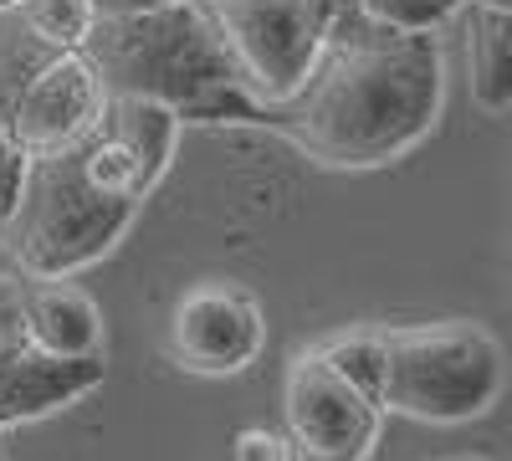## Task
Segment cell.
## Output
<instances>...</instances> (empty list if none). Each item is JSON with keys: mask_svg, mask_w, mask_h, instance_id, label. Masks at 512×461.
Masks as SVG:
<instances>
[{"mask_svg": "<svg viewBox=\"0 0 512 461\" xmlns=\"http://www.w3.org/2000/svg\"><path fill=\"white\" fill-rule=\"evenodd\" d=\"M446 108V57L436 31H395L349 0L328 26L303 82L256 103L251 123L282 129L328 170H379L425 144Z\"/></svg>", "mask_w": 512, "mask_h": 461, "instance_id": "obj_1", "label": "cell"}, {"mask_svg": "<svg viewBox=\"0 0 512 461\" xmlns=\"http://www.w3.org/2000/svg\"><path fill=\"white\" fill-rule=\"evenodd\" d=\"M82 57L103 77V93L164 98L180 118H236L251 123L256 98L241 88L231 52L200 0H175L144 16H98Z\"/></svg>", "mask_w": 512, "mask_h": 461, "instance_id": "obj_2", "label": "cell"}, {"mask_svg": "<svg viewBox=\"0 0 512 461\" xmlns=\"http://www.w3.org/2000/svg\"><path fill=\"white\" fill-rule=\"evenodd\" d=\"M139 200H118L88 180L77 159V139L57 149L26 154V175L11 221L0 226V241L31 277H72L103 262L108 251L139 221Z\"/></svg>", "mask_w": 512, "mask_h": 461, "instance_id": "obj_3", "label": "cell"}, {"mask_svg": "<svg viewBox=\"0 0 512 461\" xmlns=\"http://www.w3.org/2000/svg\"><path fill=\"white\" fill-rule=\"evenodd\" d=\"M507 385V354L497 333L466 318L384 328L379 405L425 426H461L497 405Z\"/></svg>", "mask_w": 512, "mask_h": 461, "instance_id": "obj_4", "label": "cell"}, {"mask_svg": "<svg viewBox=\"0 0 512 461\" xmlns=\"http://www.w3.org/2000/svg\"><path fill=\"white\" fill-rule=\"evenodd\" d=\"M344 6L349 0H200L256 103H277L303 82Z\"/></svg>", "mask_w": 512, "mask_h": 461, "instance_id": "obj_5", "label": "cell"}, {"mask_svg": "<svg viewBox=\"0 0 512 461\" xmlns=\"http://www.w3.org/2000/svg\"><path fill=\"white\" fill-rule=\"evenodd\" d=\"M282 421L292 456L369 461L384 431V405L359 385H349L318 349H297L282 374Z\"/></svg>", "mask_w": 512, "mask_h": 461, "instance_id": "obj_6", "label": "cell"}, {"mask_svg": "<svg viewBox=\"0 0 512 461\" xmlns=\"http://www.w3.org/2000/svg\"><path fill=\"white\" fill-rule=\"evenodd\" d=\"M267 344V318L256 292H246L231 277H205L190 282L164 323V349L185 374H205V380H226L256 364Z\"/></svg>", "mask_w": 512, "mask_h": 461, "instance_id": "obj_7", "label": "cell"}, {"mask_svg": "<svg viewBox=\"0 0 512 461\" xmlns=\"http://www.w3.org/2000/svg\"><path fill=\"white\" fill-rule=\"evenodd\" d=\"M103 77L93 72V62L82 57V47L72 52H52L41 57L26 82L16 88V98L0 113V129H6L26 154L36 149H57L82 139L103 113Z\"/></svg>", "mask_w": 512, "mask_h": 461, "instance_id": "obj_8", "label": "cell"}, {"mask_svg": "<svg viewBox=\"0 0 512 461\" xmlns=\"http://www.w3.org/2000/svg\"><path fill=\"white\" fill-rule=\"evenodd\" d=\"M103 354L98 359H52L31 344L21 323V298L0 287V426L52 415L88 390L103 385Z\"/></svg>", "mask_w": 512, "mask_h": 461, "instance_id": "obj_9", "label": "cell"}, {"mask_svg": "<svg viewBox=\"0 0 512 461\" xmlns=\"http://www.w3.org/2000/svg\"><path fill=\"white\" fill-rule=\"evenodd\" d=\"M16 298H21V323L41 354H52V359L103 354V308L67 277H36Z\"/></svg>", "mask_w": 512, "mask_h": 461, "instance_id": "obj_10", "label": "cell"}, {"mask_svg": "<svg viewBox=\"0 0 512 461\" xmlns=\"http://www.w3.org/2000/svg\"><path fill=\"white\" fill-rule=\"evenodd\" d=\"M466 82L472 103L487 113H507L512 103V11L466 6Z\"/></svg>", "mask_w": 512, "mask_h": 461, "instance_id": "obj_11", "label": "cell"}, {"mask_svg": "<svg viewBox=\"0 0 512 461\" xmlns=\"http://www.w3.org/2000/svg\"><path fill=\"white\" fill-rule=\"evenodd\" d=\"M47 52H72L93 31V0H6Z\"/></svg>", "mask_w": 512, "mask_h": 461, "instance_id": "obj_12", "label": "cell"}, {"mask_svg": "<svg viewBox=\"0 0 512 461\" xmlns=\"http://www.w3.org/2000/svg\"><path fill=\"white\" fill-rule=\"evenodd\" d=\"M349 385H359L364 395L379 400V385H384V333L374 328H354V333H333V339L313 344Z\"/></svg>", "mask_w": 512, "mask_h": 461, "instance_id": "obj_13", "label": "cell"}, {"mask_svg": "<svg viewBox=\"0 0 512 461\" xmlns=\"http://www.w3.org/2000/svg\"><path fill=\"white\" fill-rule=\"evenodd\" d=\"M359 11L395 31H441L461 11V0H359Z\"/></svg>", "mask_w": 512, "mask_h": 461, "instance_id": "obj_14", "label": "cell"}, {"mask_svg": "<svg viewBox=\"0 0 512 461\" xmlns=\"http://www.w3.org/2000/svg\"><path fill=\"white\" fill-rule=\"evenodd\" d=\"M231 461H297V456H292V441L287 436H277L267 426H246L231 441Z\"/></svg>", "mask_w": 512, "mask_h": 461, "instance_id": "obj_15", "label": "cell"}, {"mask_svg": "<svg viewBox=\"0 0 512 461\" xmlns=\"http://www.w3.org/2000/svg\"><path fill=\"white\" fill-rule=\"evenodd\" d=\"M21 175H26V149L0 129V226L11 221L16 195H21Z\"/></svg>", "mask_w": 512, "mask_h": 461, "instance_id": "obj_16", "label": "cell"}, {"mask_svg": "<svg viewBox=\"0 0 512 461\" xmlns=\"http://www.w3.org/2000/svg\"><path fill=\"white\" fill-rule=\"evenodd\" d=\"M159 6H175V0H93V16H144Z\"/></svg>", "mask_w": 512, "mask_h": 461, "instance_id": "obj_17", "label": "cell"}, {"mask_svg": "<svg viewBox=\"0 0 512 461\" xmlns=\"http://www.w3.org/2000/svg\"><path fill=\"white\" fill-rule=\"evenodd\" d=\"M466 6H487V11H512V0H466Z\"/></svg>", "mask_w": 512, "mask_h": 461, "instance_id": "obj_18", "label": "cell"}, {"mask_svg": "<svg viewBox=\"0 0 512 461\" xmlns=\"http://www.w3.org/2000/svg\"><path fill=\"white\" fill-rule=\"evenodd\" d=\"M446 461H482V456H446Z\"/></svg>", "mask_w": 512, "mask_h": 461, "instance_id": "obj_19", "label": "cell"}, {"mask_svg": "<svg viewBox=\"0 0 512 461\" xmlns=\"http://www.w3.org/2000/svg\"><path fill=\"white\" fill-rule=\"evenodd\" d=\"M0 6H6V0H0Z\"/></svg>", "mask_w": 512, "mask_h": 461, "instance_id": "obj_20", "label": "cell"}]
</instances>
